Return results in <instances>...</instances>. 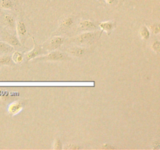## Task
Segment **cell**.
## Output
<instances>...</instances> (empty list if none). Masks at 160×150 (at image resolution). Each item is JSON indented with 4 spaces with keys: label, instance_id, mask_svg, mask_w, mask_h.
<instances>
[{
    "label": "cell",
    "instance_id": "obj_15",
    "mask_svg": "<svg viewBox=\"0 0 160 150\" xmlns=\"http://www.w3.org/2000/svg\"><path fill=\"white\" fill-rule=\"evenodd\" d=\"M0 65L14 66V62L9 56H2L0 57Z\"/></svg>",
    "mask_w": 160,
    "mask_h": 150
},
{
    "label": "cell",
    "instance_id": "obj_13",
    "mask_svg": "<svg viewBox=\"0 0 160 150\" xmlns=\"http://www.w3.org/2000/svg\"><path fill=\"white\" fill-rule=\"evenodd\" d=\"M0 6L4 9L12 10L16 8V2L14 0H0Z\"/></svg>",
    "mask_w": 160,
    "mask_h": 150
},
{
    "label": "cell",
    "instance_id": "obj_24",
    "mask_svg": "<svg viewBox=\"0 0 160 150\" xmlns=\"http://www.w3.org/2000/svg\"><path fill=\"white\" fill-rule=\"evenodd\" d=\"M154 145H153V148L154 149H159V148H160V143L159 142H154Z\"/></svg>",
    "mask_w": 160,
    "mask_h": 150
},
{
    "label": "cell",
    "instance_id": "obj_26",
    "mask_svg": "<svg viewBox=\"0 0 160 150\" xmlns=\"http://www.w3.org/2000/svg\"><path fill=\"white\" fill-rule=\"evenodd\" d=\"M98 1H99L100 2H106V1H105V0H98Z\"/></svg>",
    "mask_w": 160,
    "mask_h": 150
},
{
    "label": "cell",
    "instance_id": "obj_10",
    "mask_svg": "<svg viewBox=\"0 0 160 150\" xmlns=\"http://www.w3.org/2000/svg\"><path fill=\"white\" fill-rule=\"evenodd\" d=\"M24 104V102L23 101H16L12 102L8 107V111H9V114L16 115V114L19 113L23 109Z\"/></svg>",
    "mask_w": 160,
    "mask_h": 150
},
{
    "label": "cell",
    "instance_id": "obj_14",
    "mask_svg": "<svg viewBox=\"0 0 160 150\" xmlns=\"http://www.w3.org/2000/svg\"><path fill=\"white\" fill-rule=\"evenodd\" d=\"M13 51V47L7 44L6 42H0V53L8 54Z\"/></svg>",
    "mask_w": 160,
    "mask_h": 150
},
{
    "label": "cell",
    "instance_id": "obj_7",
    "mask_svg": "<svg viewBox=\"0 0 160 150\" xmlns=\"http://www.w3.org/2000/svg\"><path fill=\"white\" fill-rule=\"evenodd\" d=\"M16 28H17V34H18V37L20 38V42L22 44H23L25 42V41H26L27 36H28V30H27L26 24L23 22V19H18L17 23L16 25Z\"/></svg>",
    "mask_w": 160,
    "mask_h": 150
},
{
    "label": "cell",
    "instance_id": "obj_6",
    "mask_svg": "<svg viewBox=\"0 0 160 150\" xmlns=\"http://www.w3.org/2000/svg\"><path fill=\"white\" fill-rule=\"evenodd\" d=\"M1 23L5 28H8L12 31H15L16 29V20L15 17L10 13L8 12H2L1 15Z\"/></svg>",
    "mask_w": 160,
    "mask_h": 150
},
{
    "label": "cell",
    "instance_id": "obj_25",
    "mask_svg": "<svg viewBox=\"0 0 160 150\" xmlns=\"http://www.w3.org/2000/svg\"><path fill=\"white\" fill-rule=\"evenodd\" d=\"M105 1H106L108 4L112 5V4H114V3H115L117 0H105Z\"/></svg>",
    "mask_w": 160,
    "mask_h": 150
},
{
    "label": "cell",
    "instance_id": "obj_21",
    "mask_svg": "<svg viewBox=\"0 0 160 150\" xmlns=\"http://www.w3.org/2000/svg\"><path fill=\"white\" fill-rule=\"evenodd\" d=\"M152 48L154 51H156V52H160V42L159 41H156L155 42H153L152 45Z\"/></svg>",
    "mask_w": 160,
    "mask_h": 150
},
{
    "label": "cell",
    "instance_id": "obj_22",
    "mask_svg": "<svg viewBox=\"0 0 160 150\" xmlns=\"http://www.w3.org/2000/svg\"><path fill=\"white\" fill-rule=\"evenodd\" d=\"M65 148H67V149H79V148H81V146L78 145V144H69L68 145H66Z\"/></svg>",
    "mask_w": 160,
    "mask_h": 150
},
{
    "label": "cell",
    "instance_id": "obj_11",
    "mask_svg": "<svg viewBox=\"0 0 160 150\" xmlns=\"http://www.w3.org/2000/svg\"><path fill=\"white\" fill-rule=\"evenodd\" d=\"M68 52L71 55L76 57H82L84 55L88 53V49L85 48H81V47H72L68 48Z\"/></svg>",
    "mask_w": 160,
    "mask_h": 150
},
{
    "label": "cell",
    "instance_id": "obj_23",
    "mask_svg": "<svg viewBox=\"0 0 160 150\" xmlns=\"http://www.w3.org/2000/svg\"><path fill=\"white\" fill-rule=\"evenodd\" d=\"M102 148H104V149H114V148H116V147L112 146V145L109 143H106L102 145Z\"/></svg>",
    "mask_w": 160,
    "mask_h": 150
},
{
    "label": "cell",
    "instance_id": "obj_20",
    "mask_svg": "<svg viewBox=\"0 0 160 150\" xmlns=\"http://www.w3.org/2000/svg\"><path fill=\"white\" fill-rule=\"evenodd\" d=\"M53 148L55 149H62V142H61L60 139L59 138H56V140L54 142V146Z\"/></svg>",
    "mask_w": 160,
    "mask_h": 150
},
{
    "label": "cell",
    "instance_id": "obj_27",
    "mask_svg": "<svg viewBox=\"0 0 160 150\" xmlns=\"http://www.w3.org/2000/svg\"><path fill=\"white\" fill-rule=\"evenodd\" d=\"M0 41H1V38H0Z\"/></svg>",
    "mask_w": 160,
    "mask_h": 150
},
{
    "label": "cell",
    "instance_id": "obj_9",
    "mask_svg": "<svg viewBox=\"0 0 160 150\" xmlns=\"http://www.w3.org/2000/svg\"><path fill=\"white\" fill-rule=\"evenodd\" d=\"M98 26L94 22L90 21V20H81L78 23V30L83 31H95L98 29Z\"/></svg>",
    "mask_w": 160,
    "mask_h": 150
},
{
    "label": "cell",
    "instance_id": "obj_16",
    "mask_svg": "<svg viewBox=\"0 0 160 150\" xmlns=\"http://www.w3.org/2000/svg\"><path fill=\"white\" fill-rule=\"evenodd\" d=\"M140 34L141 37L144 39V40H148L150 38V31L148 30V28H147L145 25H143L141 28L140 31Z\"/></svg>",
    "mask_w": 160,
    "mask_h": 150
},
{
    "label": "cell",
    "instance_id": "obj_8",
    "mask_svg": "<svg viewBox=\"0 0 160 150\" xmlns=\"http://www.w3.org/2000/svg\"><path fill=\"white\" fill-rule=\"evenodd\" d=\"M75 22L74 17L73 16H69V17H65V18L62 19L60 23H59V28L57 30L56 33H62L65 32L66 31L70 29L72 26L73 25Z\"/></svg>",
    "mask_w": 160,
    "mask_h": 150
},
{
    "label": "cell",
    "instance_id": "obj_19",
    "mask_svg": "<svg viewBox=\"0 0 160 150\" xmlns=\"http://www.w3.org/2000/svg\"><path fill=\"white\" fill-rule=\"evenodd\" d=\"M150 30L152 31L153 34H159V31H160L159 24V23H154V24L151 25V26H150Z\"/></svg>",
    "mask_w": 160,
    "mask_h": 150
},
{
    "label": "cell",
    "instance_id": "obj_17",
    "mask_svg": "<svg viewBox=\"0 0 160 150\" xmlns=\"http://www.w3.org/2000/svg\"><path fill=\"white\" fill-rule=\"evenodd\" d=\"M12 60L16 63H20V62H23V54L22 52H20V51H16L12 55Z\"/></svg>",
    "mask_w": 160,
    "mask_h": 150
},
{
    "label": "cell",
    "instance_id": "obj_2",
    "mask_svg": "<svg viewBox=\"0 0 160 150\" xmlns=\"http://www.w3.org/2000/svg\"><path fill=\"white\" fill-rule=\"evenodd\" d=\"M0 38L3 42H6L7 44L10 45L11 46L17 48H26L23 47V44L20 42L18 38L13 34H10L6 30V28L0 31Z\"/></svg>",
    "mask_w": 160,
    "mask_h": 150
},
{
    "label": "cell",
    "instance_id": "obj_4",
    "mask_svg": "<svg viewBox=\"0 0 160 150\" xmlns=\"http://www.w3.org/2000/svg\"><path fill=\"white\" fill-rule=\"evenodd\" d=\"M64 41H65V38L60 37V36L52 38L49 40L47 41L46 42H45L42 47L45 49H46L47 51H53V50H56L58 48H59L61 45L63 43Z\"/></svg>",
    "mask_w": 160,
    "mask_h": 150
},
{
    "label": "cell",
    "instance_id": "obj_12",
    "mask_svg": "<svg viewBox=\"0 0 160 150\" xmlns=\"http://www.w3.org/2000/svg\"><path fill=\"white\" fill-rule=\"evenodd\" d=\"M117 26V23L115 21H107V22H102L99 24V27L102 31H106L108 35L111 33V31L114 29V28Z\"/></svg>",
    "mask_w": 160,
    "mask_h": 150
},
{
    "label": "cell",
    "instance_id": "obj_1",
    "mask_svg": "<svg viewBox=\"0 0 160 150\" xmlns=\"http://www.w3.org/2000/svg\"><path fill=\"white\" fill-rule=\"evenodd\" d=\"M100 35H101V32H98V31L84 32L78 35L74 38H72L71 42L78 45H91L94 43L99 38Z\"/></svg>",
    "mask_w": 160,
    "mask_h": 150
},
{
    "label": "cell",
    "instance_id": "obj_5",
    "mask_svg": "<svg viewBox=\"0 0 160 150\" xmlns=\"http://www.w3.org/2000/svg\"><path fill=\"white\" fill-rule=\"evenodd\" d=\"M33 41H34V47L31 52H29L28 53H27L26 56H25V60L26 62H28L29 60H31L33 59H35L37 56H42V55H45V53H47V50L45 49L41 45H38L35 42V40L33 38Z\"/></svg>",
    "mask_w": 160,
    "mask_h": 150
},
{
    "label": "cell",
    "instance_id": "obj_3",
    "mask_svg": "<svg viewBox=\"0 0 160 150\" xmlns=\"http://www.w3.org/2000/svg\"><path fill=\"white\" fill-rule=\"evenodd\" d=\"M70 58L66 53L60 51H51V52L42 57L34 59L35 61H64L70 60Z\"/></svg>",
    "mask_w": 160,
    "mask_h": 150
},
{
    "label": "cell",
    "instance_id": "obj_18",
    "mask_svg": "<svg viewBox=\"0 0 160 150\" xmlns=\"http://www.w3.org/2000/svg\"><path fill=\"white\" fill-rule=\"evenodd\" d=\"M17 95H17V93H14L13 95H12V94H11L10 92H7V91L6 90H0V97H1L2 99L3 100H6L8 99L9 97L17 96Z\"/></svg>",
    "mask_w": 160,
    "mask_h": 150
}]
</instances>
